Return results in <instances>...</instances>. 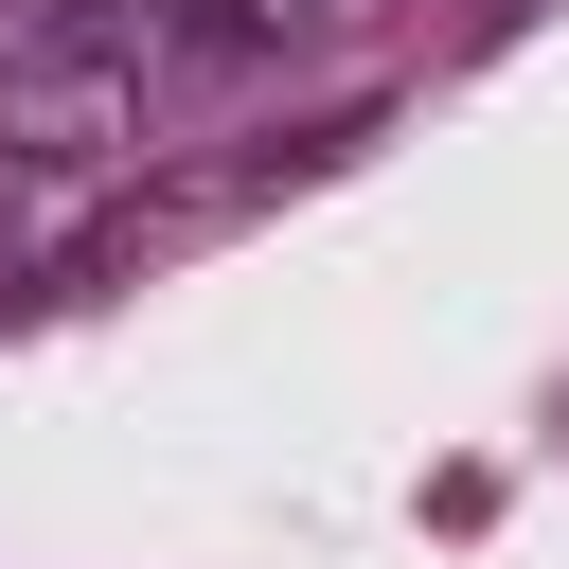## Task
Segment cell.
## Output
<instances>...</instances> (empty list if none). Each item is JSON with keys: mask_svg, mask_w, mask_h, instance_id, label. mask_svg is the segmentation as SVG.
Segmentation results:
<instances>
[{"mask_svg": "<svg viewBox=\"0 0 569 569\" xmlns=\"http://www.w3.org/2000/svg\"><path fill=\"white\" fill-rule=\"evenodd\" d=\"M142 89L160 71H124L89 36H18L0 53V160L18 178H107V160H142Z\"/></svg>", "mask_w": 569, "mask_h": 569, "instance_id": "6da1fadb", "label": "cell"}, {"mask_svg": "<svg viewBox=\"0 0 569 569\" xmlns=\"http://www.w3.org/2000/svg\"><path fill=\"white\" fill-rule=\"evenodd\" d=\"M18 36H89V53H124V71H160V53L196 36V0H36Z\"/></svg>", "mask_w": 569, "mask_h": 569, "instance_id": "7a4b0ae2", "label": "cell"}, {"mask_svg": "<svg viewBox=\"0 0 569 569\" xmlns=\"http://www.w3.org/2000/svg\"><path fill=\"white\" fill-rule=\"evenodd\" d=\"M249 36H320V18H373V0H231Z\"/></svg>", "mask_w": 569, "mask_h": 569, "instance_id": "3957f363", "label": "cell"}]
</instances>
